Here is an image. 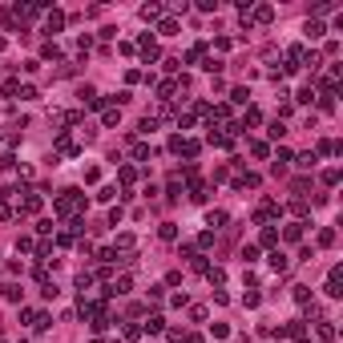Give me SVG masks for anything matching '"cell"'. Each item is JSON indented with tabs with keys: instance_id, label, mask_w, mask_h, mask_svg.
I'll return each mask as SVG.
<instances>
[{
	"instance_id": "6da1fadb",
	"label": "cell",
	"mask_w": 343,
	"mask_h": 343,
	"mask_svg": "<svg viewBox=\"0 0 343 343\" xmlns=\"http://www.w3.org/2000/svg\"><path fill=\"white\" fill-rule=\"evenodd\" d=\"M53 210H57V218H77L85 210V194L77 190V186H69V190H61L53 198Z\"/></svg>"
},
{
	"instance_id": "7a4b0ae2",
	"label": "cell",
	"mask_w": 343,
	"mask_h": 343,
	"mask_svg": "<svg viewBox=\"0 0 343 343\" xmlns=\"http://www.w3.org/2000/svg\"><path fill=\"white\" fill-rule=\"evenodd\" d=\"M327 299H343V267H331V274H327Z\"/></svg>"
},
{
	"instance_id": "3957f363",
	"label": "cell",
	"mask_w": 343,
	"mask_h": 343,
	"mask_svg": "<svg viewBox=\"0 0 343 343\" xmlns=\"http://www.w3.org/2000/svg\"><path fill=\"white\" fill-rule=\"evenodd\" d=\"M274 214H278V202H274V198H263V206L255 210V222L263 226V222H267V218H274Z\"/></svg>"
},
{
	"instance_id": "277c9868",
	"label": "cell",
	"mask_w": 343,
	"mask_h": 343,
	"mask_svg": "<svg viewBox=\"0 0 343 343\" xmlns=\"http://www.w3.org/2000/svg\"><path fill=\"white\" fill-rule=\"evenodd\" d=\"M77 149H81V145H77V141H73L69 134H61V137H57V153H61V158H73Z\"/></svg>"
},
{
	"instance_id": "5b68a950",
	"label": "cell",
	"mask_w": 343,
	"mask_h": 343,
	"mask_svg": "<svg viewBox=\"0 0 343 343\" xmlns=\"http://www.w3.org/2000/svg\"><path fill=\"white\" fill-rule=\"evenodd\" d=\"M41 210V194H33V190H28L24 198H20V214H37Z\"/></svg>"
},
{
	"instance_id": "8992f818",
	"label": "cell",
	"mask_w": 343,
	"mask_h": 343,
	"mask_svg": "<svg viewBox=\"0 0 343 343\" xmlns=\"http://www.w3.org/2000/svg\"><path fill=\"white\" fill-rule=\"evenodd\" d=\"M198 149H202V141H194V137H182L178 141V153H186V158H198Z\"/></svg>"
},
{
	"instance_id": "52a82bcc",
	"label": "cell",
	"mask_w": 343,
	"mask_h": 343,
	"mask_svg": "<svg viewBox=\"0 0 343 343\" xmlns=\"http://www.w3.org/2000/svg\"><path fill=\"white\" fill-rule=\"evenodd\" d=\"M141 57H145V61H158V41H153L149 33L141 37Z\"/></svg>"
},
{
	"instance_id": "ba28073f",
	"label": "cell",
	"mask_w": 343,
	"mask_h": 343,
	"mask_svg": "<svg viewBox=\"0 0 343 343\" xmlns=\"http://www.w3.org/2000/svg\"><path fill=\"white\" fill-rule=\"evenodd\" d=\"M134 246H137V238H134V234H117V251H121V259H130Z\"/></svg>"
},
{
	"instance_id": "9c48e42d",
	"label": "cell",
	"mask_w": 343,
	"mask_h": 343,
	"mask_svg": "<svg viewBox=\"0 0 343 343\" xmlns=\"http://www.w3.org/2000/svg\"><path fill=\"white\" fill-rule=\"evenodd\" d=\"M259 246H271V251H274V246H278V230H274V226H263V234H259Z\"/></svg>"
},
{
	"instance_id": "30bf717a",
	"label": "cell",
	"mask_w": 343,
	"mask_h": 343,
	"mask_svg": "<svg viewBox=\"0 0 343 343\" xmlns=\"http://www.w3.org/2000/svg\"><path fill=\"white\" fill-rule=\"evenodd\" d=\"M303 331H307V323H303V319H291V323L283 327V335H287V339H303Z\"/></svg>"
},
{
	"instance_id": "8fae6325",
	"label": "cell",
	"mask_w": 343,
	"mask_h": 343,
	"mask_svg": "<svg viewBox=\"0 0 343 343\" xmlns=\"http://www.w3.org/2000/svg\"><path fill=\"white\" fill-rule=\"evenodd\" d=\"M45 28H49V33H61V28H65V12H49V20H45Z\"/></svg>"
},
{
	"instance_id": "7c38bea8",
	"label": "cell",
	"mask_w": 343,
	"mask_h": 343,
	"mask_svg": "<svg viewBox=\"0 0 343 343\" xmlns=\"http://www.w3.org/2000/svg\"><path fill=\"white\" fill-rule=\"evenodd\" d=\"M287 267H291V259H287L283 251H271V271H278V274H283Z\"/></svg>"
},
{
	"instance_id": "4fadbf2b",
	"label": "cell",
	"mask_w": 343,
	"mask_h": 343,
	"mask_svg": "<svg viewBox=\"0 0 343 343\" xmlns=\"http://www.w3.org/2000/svg\"><path fill=\"white\" fill-rule=\"evenodd\" d=\"M141 331H149V335H162V331H166V319H162V315H149Z\"/></svg>"
},
{
	"instance_id": "5bb4252c",
	"label": "cell",
	"mask_w": 343,
	"mask_h": 343,
	"mask_svg": "<svg viewBox=\"0 0 343 343\" xmlns=\"http://www.w3.org/2000/svg\"><path fill=\"white\" fill-rule=\"evenodd\" d=\"M303 33H307L311 41H315V37H323V33H327V28H323V20H315V16H311V20L303 24Z\"/></svg>"
},
{
	"instance_id": "9a60e30c",
	"label": "cell",
	"mask_w": 343,
	"mask_h": 343,
	"mask_svg": "<svg viewBox=\"0 0 343 343\" xmlns=\"http://www.w3.org/2000/svg\"><path fill=\"white\" fill-rule=\"evenodd\" d=\"M335 339V323L331 319H319V343H331Z\"/></svg>"
},
{
	"instance_id": "2e32d148",
	"label": "cell",
	"mask_w": 343,
	"mask_h": 343,
	"mask_svg": "<svg viewBox=\"0 0 343 343\" xmlns=\"http://www.w3.org/2000/svg\"><path fill=\"white\" fill-rule=\"evenodd\" d=\"M206 226H214V230L226 226V210H210V214H206Z\"/></svg>"
},
{
	"instance_id": "e0dca14e",
	"label": "cell",
	"mask_w": 343,
	"mask_h": 343,
	"mask_svg": "<svg viewBox=\"0 0 343 343\" xmlns=\"http://www.w3.org/2000/svg\"><path fill=\"white\" fill-rule=\"evenodd\" d=\"M230 101H234V105H246V101H251V89H246V85L230 89Z\"/></svg>"
},
{
	"instance_id": "ac0fdd59",
	"label": "cell",
	"mask_w": 343,
	"mask_h": 343,
	"mask_svg": "<svg viewBox=\"0 0 343 343\" xmlns=\"http://www.w3.org/2000/svg\"><path fill=\"white\" fill-rule=\"evenodd\" d=\"M255 20H259V24H271V20H274V8H271V4H259V8H255Z\"/></svg>"
},
{
	"instance_id": "d6986e66",
	"label": "cell",
	"mask_w": 343,
	"mask_h": 343,
	"mask_svg": "<svg viewBox=\"0 0 343 343\" xmlns=\"http://www.w3.org/2000/svg\"><path fill=\"white\" fill-rule=\"evenodd\" d=\"M283 238H287V242H303V222H291V226L283 230Z\"/></svg>"
},
{
	"instance_id": "ffe728a7",
	"label": "cell",
	"mask_w": 343,
	"mask_h": 343,
	"mask_svg": "<svg viewBox=\"0 0 343 343\" xmlns=\"http://www.w3.org/2000/svg\"><path fill=\"white\" fill-rule=\"evenodd\" d=\"M141 20H162V4H141Z\"/></svg>"
},
{
	"instance_id": "44dd1931",
	"label": "cell",
	"mask_w": 343,
	"mask_h": 343,
	"mask_svg": "<svg viewBox=\"0 0 343 343\" xmlns=\"http://www.w3.org/2000/svg\"><path fill=\"white\" fill-rule=\"evenodd\" d=\"M0 93H4V97H16V93H20V81H16V77H8L4 85H0Z\"/></svg>"
},
{
	"instance_id": "7402d4cb",
	"label": "cell",
	"mask_w": 343,
	"mask_h": 343,
	"mask_svg": "<svg viewBox=\"0 0 343 343\" xmlns=\"http://www.w3.org/2000/svg\"><path fill=\"white\" fill-rule=\"evenodd\" d=\"M174 93H178V85H174V81H162V85H158V97H162V101H170Z\"/></svg>"
},
{
	"instance_id": "603a6c76",
	"label": "cell",
	"mask_w": 343,
	"mask_h": 343,
	"mask_svg": "<svg viewBox=\"0 0 343 343\" xmlns=\"http://www.w3.org/2000/svg\"><path fill=\"white\" fill-rule=\"evenodd\" d=\"M315 97H319V93H315V89H311V85H307V89H299V93H295V101H303V105H311V101H315Z\"/></svg>"
},
{
	"instance_id": "cb8c5ba5",
	"label": "cell",
	"mask_w": 343,
	"mask_h": 343,
	"mask_svg": "<svg viewBox=\"0 0 343 343\" xmlns=\"http://www.w3.org/2000/svg\"><path fill=\"white\" fill-rule=\"evenodd\" d=\"M259 121H263V113H259L255 105H246V117H242V126H259Z\"/></svg>"
},
{
	"instance_id": "d4e9b609",
	"label": "cell",
	"mask_w": 343,
	"mask_h": 343,
	"mask_svg": "<svg viewBox=\"0 0 343 343\" xmlns=\"http://www.w3.org/2000/svg\"><path fill=\"white\" fill-rule=\"evenodd\" d=\"M206 278L210 283H226V271L222 267H206Z\"/></svg>"
},
{
	"instance_id": "484cf974",
	"label": "cell",
	"mask_w": 343,
	"mask_h": 343,
	"mask_svg": "<svg viewBox=\"0 0 343 343\" xmlns=\"http://www.w3.org/2000/svg\"><path fill=\"white\" fill-rule=\"evenodd\" d=\"M41 57H45V61H57V57H61V45H57V41H49V45L41 49Z\"/></svg>"
},
{
	"instance_id": "4316f807",
	"label": "cell",
	"mask_w": 343,
	"mask_h": 343,
	"mask_svg": "<svg viewBox=\"0 0 343 343\" xmlns=\"http://www.w3.org/2000/svg\"><path fill=\"white\" fill-rule=\"evenodd\" d=\"M158 234H162V242H174V238H178V226H174V222H162Z\"/></svg>"
},
{
	"instance_id": "83f0119b",
	"label": "cell",
	"mask_w": 343,
	"mask_h": 343,
	"mask_svg": "<svg viewBox=\"0 0 343 343\" xmlns=\"http://www.w3.org/2000/svg\"><path fill=\"white\" fill-rule=\"evenodd\" d=\"M315 162H319L315 153H299V158H295V166H299V170H311V166H315Z\"/></svg>"
},
{
	"instance_id": "f1b7e54d",
	"label": "cell",
	"mask_w": 343,
	"mask_h": 343,
	"mask_svg": "<svg viewBox=\"0 0 343 343\" xmlns=\"http://www.w3.org/2000/svg\"><path fill=\"white\" fill-rule=\"evenodd\" d=\"M158 33H162V37H174V33H178V20H170V16H166V20L158 24Z\"/></svg>"
},
{
	"instance_id": "f546056e",
	"label": "cell",
	"mask_w": 343,
	"mask_h": 343,
	"mask_svg": "<svg viewBox=\"0 0 343 343\" xmlns=\"http://www.w3.org/2000/svg\"><path fill=\"white\" fill-rule=\"evenodd\" d=\"M101 121H105L109 130H113V126H121V109H105V117H101Z\"/></svg>"
},
{
	"instance_id": "4dcf8cb0",
	"label": "cell",
	"mask_w": 343,
	"mask_h": 343,
	"mask_svg": "<svg viewBox=\"0 0 343 343\" xmlns=\"http://www.w3.org/2000/svg\"><path fill=\"white\" fill-rule=\"evenodd\" d=\"M206 198H210V194H206V186L194 182V186H190V202H206Z\"/></svg>"
},
{
	"instance_id": "1f68e13d",
	"label": "cell",
	"mask_w": 343,
	"mask_h": 343,
	"mask_svg": "<svg viewBox=\"0 0 343 343\" xmlns=\"http://www.w3.org/2000/svg\"><path fill=\"white\" fill-rule=\"evenodd\" d=\"M77 287H81V295L93 287V271H81V274H77Z\"/></svg>"
},
{
	"instance_id": "d6a6232c",
	"label": "cell",
	"mask_w": 343,
	"mask_h": 343,
	"mask_svg": "<svg viewBox=\"0 0 343 343\" xmlns=\"http://www.w3.org/2000/svg\"><path fill=\"white\" fill-rule=\"evenodd\" d=\"M0 291H4V299H8V303H20V287H16V283H8V287H0Z\"/></svg>"
},
{
	"instance_id": "836d02e7",
	"label": "cell",
	"mask_w": 343,
	"mask_h": 343,
	"mask_svg": "<svg viewBox=\"0 0 343 343\" xmlns=\"http://www.w3.org/2000/svg\"><path fill=\"white\" fill-rule=\"evenodd\" d=\"M319 246H335V230H331V226L319 230Z\"/></svg>"
},
{
	"instance_id": "e575fe53",
	"label": "cell",
	"mask_w": 343,
	"mask_h": 343,
	"mask_svg": "<svg viewBox=\"0 0 343 343\" xmlns=\"http://www.w3.org/2000/svg\"><path fill=\"white\" fill-rule=\"evenodd\" d=\"M267 134H271V141H278V137L287 134V126H283V121H271V130H267Z\"/></svg>"
},
{
	"instance_id": "d590c367",
	"label": "cell",
	"mask_w": 343,
	"mask_h": 343,
	"mask_svg": "<svg viewBox=\"0 0 343 343\" xmlns=\"http://www.w3.org/2000/svg\"><path fill=\"white\" fill-rule=\"evenodd\" d=\"M121 182L134 186V182H137V170H134V166H121Z\"/></svg>"
},
{
	"instance_id": "8d00e7d4",
	"label": "cell",
	"mask_w": 343,
	"mask_h": 343,
	"mask_svg": "<svg viewBox=\"0 0 343 343\" xmlns=\"http://www.w3.org/2000/svg\"><path fill=\"white\" fill-rule=\"evenodd\" d=\"M251 153H255V158H267L271 145H267V141H251Z\"/></svg>"
},
{
	"instance_id": "74e56055",
	"label": "cell",
	"mask_w": 343,
	"mask_h": 343,
	"mask_svg": "<svg viewBox=\"0 0 343 343\" xmlns=\"http://www.w3.org/2000/svg\"><path fill=\"white\" fill-rule=\"evenodd\" d=\"M16 97H20V101H37V89H33V85H20Z\"/></svg>"
},
{
	"instance_id": "f35d334b",
	"label": "cell",
	"mask_w": 343,
	"mask_h": 343,
	"mask_svg": "<svg viewBox=\"0 0 343 343\" xmlns=\"http://www.w3.org/2000/svg\"><path fill=\"white\" fill-rule=\"evenodd\" d=\"M291 295H295V303H303V307H307V303H311V291H307V287H295V291H291Z\"/></svg>"
},
{
	"instance_id": "ab89813d",
	"label": "cell",
	"mask_w": 343,
	"mask_h": 343,
	"mask_svg": "<svg viewBox=\"0 0 343 343\" xmlns=\"http://www.w3.org/2000/svg\"><path fill=\"white\" fill-rule=\"evenodd\" d=\"M166 194H170V198H182V182H178V178H170V186H166Z\"/></svg>"
},
{
	"instance_id": "60d3db41",
	"label": "cell",
	"mask_w": 343,
	"mask_h": 343,
	"mask_svg": "<svg viewBox=\"0 0 343 343\" xmlns=\"http://www.w3.org/2000/svg\"><path fill=\"white\" fill-rule=\"evenodd\" d=\"M202 53H206V45H194L190 53H186V61H190V65H194V61H202Z\"/></svg>"
},
{
	"instance_id": "b9f144b4",
	"label": "cell",
	"mask_w": 343,
	"mask_h": 343,
	"mask_svg": "<svg viewBox=\"0 0 343 343\" xmlns=\"http://www.w3.org/2000/svg\"><path fill=\"white\" fill-rule=\"evenodd\" d=\"M259 259V246H242V263H255Z\"/></svg>"
},
{
	"instance_id": "7bdbcfd3",
	"label": "cell",
	"mask_w": 343,
	"mask_h": 343,
	"mask_svg": "<svg viewBox=\"0 0 343 343\" xmlns=\"http://www.w3.org/2000/svg\"><path fill=\"white\" fill-rule=\"evenodd\" d=\"M335 182H339V170H335V166H331V170H323V186H335Z\"/></svg>"
},
{
	"instance_id": "ee69618b",
	"label": "cell",
	"mask_w": 343,
	"mask_h": 343,
	"mask_svg": "<svg viewBox=\"0 0 343 343\" xmlns=\"http://www.w3.org/2000/svg\"><path fill=\"white\" fill-rule=\"evenodd\" d=\"M33 327H37V331H49V327H53V319H49V315H37V319H33Z\"/></svg>"
},
{
	"instance_id": "f6af8a7d",
	"label": "cell",
	"mask_w": 343,
	"mask_h": 343,
	"mask_svg": "<svg viewBox=\"0 0 343 343\" xmlns=\"http://www.w3.org/2000/svg\"><path fill=\"white\" fill-rule=\"evenodd\" d=\"M134 158L137 162H149V145H134Z\"/></svg>"
},
{
	"instance_id": "bcb514c9",
	"label": "cell",
	"mask_w": 343,
	"mask_h": 343,
	"mask_svg": "<svg viewBox=\"0 0 343 343\" xmlns=\"http://www.w3.org/2000/svg\"><path fill=\"white\" fill-rule=\"evenodd\" d=\"M242 303H246V307H259L263 299H259V291H246V295H242Z\"/></svg>"
},
{
	"instance_id": "7dc6e473",
	"label": "cell",
	"mask_w": 343,
	"mask_h": 343,
	"mask_svg": "<svg viewBox=\"0 0 343 343\" xmlns=\"http://www.w3.org/2000/svg\"><path fill=\"white\" fill-rule=\"evenodd\" d=\"M97 198H101V202H113V198H117V186H105V190H101Z\"/></svg>"
},
{
	"instance_id": "c3c4849f",
	"label": "cell",
	"mask_w": 343,
	"mask_h": 343,
	"mask_svg": "<svg viewBox=\"0 0 343 343\" xmlns=\"http://www.w3.org/2000/svg\"><path fill=\"white\" fill-rule=\"evenodd\" d=\"M41 295H45V299H57L61 291H57V283H45V287H41Z\"/></svg>"
},
{
	"instance_id": "681fc988",
	"label": "cell",
	"mask_w": 343,
	"mask_h": 343,
	"mask_svg": "<svg viewBox=\"0 0 343 343\" xmlns=\"http://www.w3.org/2000/svg\"><path fill=\"white\" fill-rule=\"evenodd\" d=\"M8 218H12V206H4V202H0V222H8Z\"/></svg>"
},
{
	"instance_id": "f907efd6",
	"label": "cell",
	"mask_w": 343,
	"mask_h": 343,
	"mask_svg": "<svg viewBox=\"0 0 343 343\" xmlns=\"http://www.w3.org/2000/svg\"><path fill=\"white\" fill-rule=\"evenodd\" d=\"M182 343H202V335H186V339H182Z\"/></svg>"
},
{
	"instance_id": "816d5d0a",
	"label": "cell",
	"mask_w": 343,
	"mask_h": 343,
	"mask_svg": "<svg viewBox=\"0 0 343 343\" xmlns=\"http://www.w3.org/2000/svg\"><path fill=\"white\" fill-rule=\"evenodd\" d=\"M4 45H8V41H4V37H0V49H4Z\"/></svg>"
}]
</instances>
